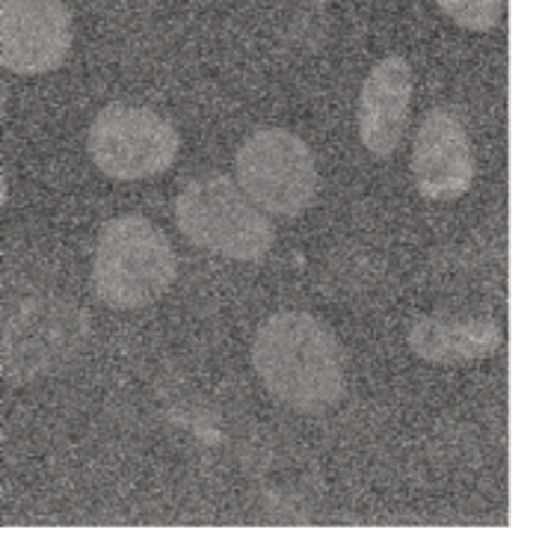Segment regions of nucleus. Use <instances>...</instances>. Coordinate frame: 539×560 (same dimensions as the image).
<instances>
[{
	"label": "nucleus",
	"mask_w": 539,
	"mask_h": 560,
	"mask_svg": "<svg viewBox=\"0 0 539 560\" xmlns=\"http://www.w3.org/2000/svg\"><path fill=\"white\" fill-rule=\"evenodd\" d=\"M175 223L199 249L232 261H261L273 249L270 217L229 175H202L175 199Z\"/></svg>",
	"instance_id": "7ed1b4c3"
},
{
	"label": "nucleus",
	"mask_w": 539,
	"mask_h": 560,
	"mask_svg": "<svg viewBox=\"0 0 539 560\" xmlns=\"http://www.w3.org/2000/svg\"><path fill=\"white\" fill-rule=\"evenodd\" d=\"M253 368L282 407L317 416L344 398V350L308 312H279L253 341Z\"/></svg>",
	"instance_id": "f257e3e1"
},
{
	"label": "nucleus",
	"mask_w": 539,
	"mask_h": 560,
	"mask_svg": "<svg viewBox=\"0 0 539 560\" xmlns=\"http://www.w3.org/2000/svg\"><path fill=\"white\" fill-rule=\"evenodd\" d=\"M237 187L267 217H300L317 194V163L306 140L285 128L246 137L237 161Z\"/></svg>",
	"instance_id": "39448f33"
},
{
	"label": "nucleus",
	"mask_w": 539,
	"mask_h": 560,
	"mask_svg": "<svg viewBox=\"0 0 539 560\" xmlns=\"http://www.w3.org/2000/svg\"><path fill=\"white\" fill-rule=\"evenodd\" d=\"M412 173L418 194L433 202H454L471 190L478 158L459 113L436 107L421 119L412 145Z\"/></svg>",
	"instance_id": "6e6552de"
},
{
	"label": "nucleus",
	"mask_w": 539,
	"mask_h": 560,
	"mask_svg": "<svg viewBox=\"0 0 539 560\" xmlns=\"http://www.w3.org/2000/svg\"><path fill=\"white\" fill-rule=\"evenodd\" d=\"M412 69L397 54L367 72L359 92V137L374 158H391L400 149L412 110Z\"/></svg>",
	"instance_id": "1a4fd4ad"
},
{
	"label": "nucleus",
	"mask_w": 539,
	"mask_h": 560,
	"mask_svg": "<svg viewBox=\"0 0 539 560\" xmlns=\"http://www.w3.org/2000/svg\"><path fill=\"white\" fill-rule=\"evenodd\" d=\"M86 149L92 163L119 182L163 175L181 152V133L149 107L110 104L90 125Z\"/></svg>",
	"instance_id": "423d86ee"
},
{
	"label": "nucleus",
	"mask_w": 539,
	"mask_h": 560,
	"mask_svg": "<svg viewBox=\"0 0 539 560\" xmlns=\"http://www.w3.org/2000/svg\"><path fill=\"white\" fill-rule=\"evenodd\" d=\"M454 24L474 33L495 31L504 15V0H436Z\"/></svg>",
	"instance_id": "9b49d317"
},
{
	"label": "nucleus",
	"mask_w": 539,
	"mask_h": 560,
	"mask_svg": "<svg viewBox=\"0 0 539 560\" xmlns=\"http://www.w3.org/2000/svg\"><path fill=\"white\" fill-rule=\"evenodd\" d=\"M175 273L173 244L145 217H116L102 229L92 261V288L104 306L122 312L152 306L173 288Z\"/></svg>",
	"instance_id": "f03ea898"
},
{
	"label": "nucleus",
	"mask_w": 539,
	"mask_h": 560,
	"mask_svg": "<svg viewBox=\"0 0 539 560\" xmlns=\"http://www.w3.org/2000/svg\"><path fill=\"white\" fill-rule=\"evenodd\" d=\"M90 336L81 308L60 296H27L0 308V380L24 386L51 374Z\"/></svg>",
	"instance_id": "20e7f679"
},
{
	"label": "nucleus",
	"mask_w": 539,
	"mask_h": 560,
	"mask_svg": "<svg viewBox=\"0 0 539 560\" xmlns=\"http://www.w3.org/2000/svg\"><path fill=\"white\" fill-rule=\"evenodd\" d=\"M74 42L66 0H3L0 3V66L15 74L60 69Z\"/></svg>",
	"instance_id": "0eeeda50"
},
{
	"label": "nucleus",
	"mask_w": 539,
	"mask_h": 560,
	"mask_svg": "<svg viewBox=\"0 0 539 560\" xmlns=\"http://www.w3.org/2000/svg\"><path fill=\"white\" fill-rule=\"evenodd\" d=\"M7 196H10V187H7V178L0 173V211H3V205H7Z\"/></svg>",
	"instance_id": "f8f14e48"
},
{
	"label": "nucleus",
	"mask_w": 539,
	"mask_h": 560,
	"mask_svg": "<svg viewBox=\"0 0 539 560\" xmlns=\"http://www.w3.org/2000/svg\"><path fill=\"white\" fill-rule=\"evenodd\" d=\"M501 347V329L487 317L427 315L409 329V350L430 365H468L492 357Z\"/></svg>",
	"instance_id": "9d476101"
},
{
	"label": "nucleus",
	"mask_w": 539,
	"mask_h": 560,
	"mask_svg": "<svg viewBox=\"0 0 539 560\" xmlns=\"http://www.w3.org/2000/svg\"><path fill=\"white\" fill-rule=\"evenodd\" d=\"M3 113H7V90H3V81H0V122H3Z\"/></svg>",
	"instance_id": "ddd939ff"
}]
</instances>
